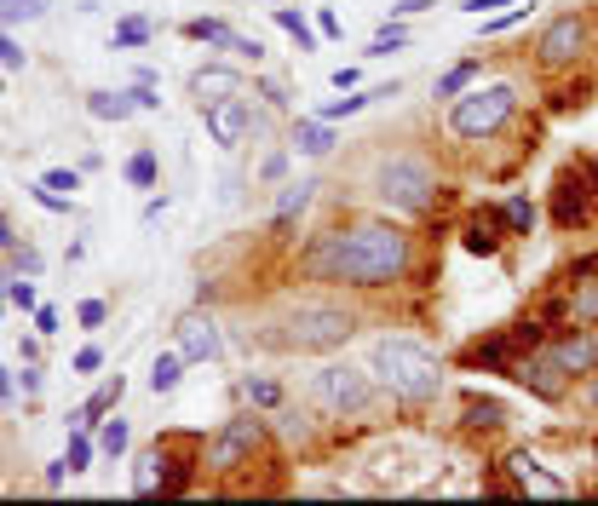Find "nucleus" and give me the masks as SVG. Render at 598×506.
<instances>
[{
  "label": "nucleus",
  "mask_w": 598,
  "mask_h": 506,
  "mask_svg": "<svg viewBox=\"0 0 598 506\" xmlns=\"http://www.w3.org/2000/svg\"><path fill=\"white\" fill-rule=\"evenodd\" d=\"M305 271L322 276V282H345V288H391L409 271V230L386 225V219L328 230L311 248Z\"/></svg>",
  "instance_id": "obj_1"
},
{
  "label": "nucleus",
  "mask_w": 598,
  "mask_h": 506,
  "mask_svg": "<svg viewBox=\"0 0 598 506\" xmlns=\"http://www.w3.org/2000/svg\"><path fill=\"white\" fill-rule=\"evenodd\" d=\"M368 374L380 380V391H391L397 403H432L443 391V363L432 345L409 340V334H380L368 345Z\"/></svg>",
  "instance_id": "obj_2"
},
{
  "label": "nucleus",
  "mask_w": 598,
  "mask_h": 506,
  "mask_svg": "<svg viewBox=\"0 0 598 506\" xmlns=\"http://www.w3.org/2000/svg\"><path fill=\"white\" fill-rule=\"evenodd\" d=\"M357 334V311L351 305H334V299H299L282 311L271 340L282 351H334Z\"/></svg>",
  "instance_id": "obj_3"
},
{
  "label": "nucleus",
  "mask_w": 598,
  "mask_h": 506,
  "mask_svg": "<svg viewBox=\"0 0 598 506\" xmlns=\"http://www.w3.org/2000/svg\"><path fill=\"white\" fill-rule=\"evenodd\" d=\"M311 397H317L328 414L368 420V414L380 409V380H374L363 363H322L317 374H311Z\"/></svg>",
  "instance_id": "obj_4"
},
{
  "label": "nucleus",
  "mask_w": 598,
  "mask_h": 506,
  "mask_svg": "<svg viewBox=\"0 0 598 506\" xmlns=\"http://www.w3.org/2000/svg\"><path fill=\"white\" fill-rule=\"evenodd\" d=\"M518 115V87L512 81H489V87H466L449 104V133L455 138H495Z\"/></svg>",
  "instance_id": "obj_5"
},
{
  "label": "nucleus",
  "mask_w": 598,
  "mask_h": 506,
  "mask_svg": "<svg viewBox=\"0 0 598 506\" xmlns=\"http://www.w3.org/2000/svg\"><path fill=\"white\" fill-rule=\"evenodd\" d=\"M432 190H437V179L420 156H386L374 167V202L391 207V213H426Z\"/></svg>",
  "instance_id": "obj_6"
},
{
  "label": "nucleus",
  "mask_w": 598,
  "mask_h": 506,
  "mask_svg": "<svg viewBox=\"0 0 598 506\" xmlns=\"http://www.w3.org/2000/svg\"><path fill=\"white\" fill-rule=\"evenodd\" d=\"M265 443V420L259 414H236V420H225L219 432H213V443H207V466L213 472H236V466H248L253 449Z\"/></svg>",
  "instance_id": "obj_7"
},
{
  "label": "nucleus",
  "mask_w": 598,
  "mask_h": 506,
  "mask_svg": "<svg viewBox=\"0 0 598 506\" xmlns=\"http://www.w3.org/2000/svg\"><path fill=\"white\" fill-rule=\"evenodd\" d=\"M426 472V455L414 443H380L368 455V489H391V495H409Z\"/></svg>",
  "instance_id": "obj_8"
},
{
  "label": "nucleus",
  "mask_w": 598,
  "mask_h": 506,
  "mask_svg": "<svg viewBox=\"0 0 598 506\" xmlns=\"http://www.w3.org/2000/svg\"><path fill=\"white\" fill-rule=\"evenodd\" d=\"M587 52V18L581 12H564V18H552L547 29H541V41H535V58L547 69H564V64H575Z\"/></svg>",
  "instance_id": "obj_9"
},
{
  "label": "nucleus",
  "mask_w": 598,
  "mask_h": 506,
  "mask_svg": "<svg viewBox=\"0 0 598 506\" xmlns=\"http://www.w3.org/2000/svg\"><path fill=\"white\" fill-rule=\"evenodd\" d=\"M202 121H207V138H213L219 150H236V144L253 133V98L248 92H236V98L202 104Z\"/></svg>",
  "instance_id": "obj_10"
},
{
  "label": "nucleus",
  "mask_w": 598,
  "mask_h": 506,
  "mask_svg": "<svg viewBox=\"0 0 598 506\" xmlns=\"http://www.w3.org/2000/svg\"><path fill=\"white\" fill-rule=\"evenodd\" d=\"M512 380L529 386L541 403H564V391H570V374L558 368V357H552V351H535V345H529V357L512 363Z\"/></svg>",
  "instance_id": "obj_11"
},
{
  "label": "nucleus",
  "mask_w": 598,
  "mask_h": 506,
  "mask_svg": "<svg viewBox=\"0 0 598 506\" xmlns=\"http://www.w3.org/2000/svg\"><path fill=\"white\" fill-rule=\"evenodd\" d=\"M173 334H179L184 363H219V357H225V334H219V322L207 317V311H184Z\"/></svg>",
  "instance_id": "obj_12"
},
{
  "label": "nucleus",
  "mask_w": 598,
  "mask_h": 506,
  "mask_svg": "<svg viewBox=\"0 0 598 506\" xmlns=\"http://www.w3.org/2000/svg\"><path fill=\"white\" fill-rule=\"evenodd\" d=\"M506 472L518 483V495H535V501H564V495H570V483L558 478V472H547V460H535L529 449H512V455H506Z\"/></svg>",
  "instance_id": "obj_13"
},
{
  "label": "nucleus",
  "mask_w": 598,
  "mask_h": 506,
  "mask_svg": "<svg viewBox=\"0 0 598 506\" xmlns=\"http://www.w3.org/2000/svg\"><path fill=\"white\" fill-rule=\"evenodd\" d=\"M547 351L558 357V368H564L570 380H587V374L598 368V340H593V334H581V328H575V334H564V340H552Z\"/></svg>",
  "instance_id": "obj_14"
},
{
  "label": "nucleus",
  "mask_w": 598,
  "mask_h": 506,
  "mask_svg": "<svg viewBox=\"0 0 598 506\" xmlns=\"http://www.w3.org/2000/svg\"><path fill=\"white\" fill-rule=\"evenodd\" d=\"M236 92H248V87H242V75L230 64H207L190 75V98L196 104H219V98H236Z\"/></svg>",
  "instance_id": "obj_15"
},
{
  "label": "nucleus",
  "mask_w": 598,
  "mask_h": 506,
  "mask_svg": "<svg viewBox=\"0 0 598 506\" xmlns=\"http://www.w3.org/2000/svg\"><path fill=\"white\" fill-rule=\"evenodd\" d=\"M121 391H127V380H121V374H115V380H104V386L92 391L81 409H69V426H92V420H104V414L121 403Z\"/></svg>",
  "instance_id": "obj_16"
},
{
  "label": "nucleus",
  "mask_w": 598,
  "mask_h": 506,
  "mask_svg": "<svg viewBox=\"0 0 598 506\" xmlns=\"http://www.w3.org/2000/svg\"><path fill=\"white\" fill-rule=\"evenodd\" d=\"M311 190H317V184L299 179V184H288V190L276 196V236H288V230H294V219L311 207Z\"/></svg>",
  "instance_id": "obj_17"
},
{
  "label": "nucleus",
  "mask_w": 598,
  "mask_h": 506,
  "mask_svg": "<svg viewBox=\"0 0 598 506\" xmlns=\"http://www.w3.org/2000/svg\"><path fill=\"white\" fill-rule=\"evenodd\" d=\"M501 219H495V213H472V219H466V248L472 253H501Z\"/></svg>",
  "instance_id": "obj_18"
},
{
  "label": "nucleus",
  "mask_w": 598,
  "mask_h": 506,
  "mask_svg": "<svg viewBox=\"0 0 598 506\" xmlns=\"http://www.w3.org/2000/svg\"><path fill=\"white\" fill-rule=\"evenodd\" d=\"M179 380H184L179 345H173V351H156V363H150V391H156V397H167V391H179Z\"/></svg>",
  "instance_id": "obj_19"
},
{
  "label": "nucleus",
  "mask_w": 598,
  "mask_h": 506,
  "mask_svg": "<svg viewBox=\"0 0 598 506\" xmlns=\"http://www.w3.org/2000/svg\"><path fill=\"white\" fill-rule=\"evenodd\" d=\"M161 466H167V460H161V443H156V449H138V455H133V495H156V489H161Z\"/></svg>",
  "instance_id": "obj_20"
},
{
  "label": "nucleus",
  "mask_w": 598,
  "mask_h": 506,
  "mask_svg": "<svg viewBox=\"0 0 598 506\" xmlns=\"http://www.w3.org/2000/svg\"><path fill=\"white\" fill-rule=\"evenodd\" d=\"M294 150L299 156H328L334 150V133H328V121H294Z\"/></svg>",
  "instance_id": "obj_21"
},
{
  "label": "nucleus",
  "mask_w": 598,
  "mask_h": 506,
  "mask_svg": "<svg viewBox=\"0 0 598 506\" xmlns=\"http://www.w3.org/2000/svg\"><path fill=\"white\" fill-rule=\"evenodd\" d=\"M466 426H472V432H495V426H506V403L501 397H466Z\"/></svg>",
  "instance_id": "obj_22"
},
{
  "label": "nucleus",
  "mask_w": 598,
  "mask_h": 506,
  "mask_svg": "<svg viewBox=\"0 0 598 506\" xmlns=\"http://www.w3.org/2000/svg\"><path fill=\"white\" fill-rule=\"evenodd\" d=\"M184 41L225 46V52H230V41H236V29H230V23H219V18H190V23H184Z\"/></svg>",
  "instance_id": "obj_23"
},
{
  "label": "nucleus",
  "mask_w": 598,
  "mask_h": 506,
  "mask_svg": "<svg viewBox=\"0 0 598 506\" xmlns=\"http://www.w3.org/2000/svg\"><path fill=\"white\" fill-rule=\"evenodd\" d=\"M87 110L98 121H127L133 115V92H87Z\"/></svg>",
  "instance_id": "obj_24"
},
{
  "label": "nucleus",
  "mask_w": 598,
  "mask_h": 506,
  "mask_svg": "<svg viewBox=\"0 0 598 506\" xmlns=\"http://www.w3.org/2000/svg\"><path fill=\"white\" fill-rule=\"evenodd\" d=\"M478 75H483V64H478V58H466V64H455L449 75H443V81H437V98H460V92L472 87Z\"/></svg>",
  "instance_id": "obj_25"
},
{
  "label": "nucleus",
  "mask_w": 598,
  "mask_h": 506,
  "mask_svg": "<svg viewBox=\"0 0 598 506\" xmlns=\"http://www.w3.org/2000/svg\"><path fill=\"white\" fill-rule=\"evenodd\" d=\"M501 219H506V230H512V236H529V230H535V202H529V196H506Z\"/></svg>",
  "instance_id": "obj_26"
},
{
  "label": "nucleus",
  "mask_w": 598,
  "mask_h": 506,
  "mask_svg": "<svg viewBox=\"0 0 598 506\" xmlns=\"http://www.w3.org/2000/svg\"><path fill=\"white\" fill-rule=\"evenodd\" d=\"M52 0H0V29L6 23H41Z\"/></svg>",
  "instance_id": "obj_27"
},
{
  "label": "nucleus",
  "mask_w": 598,
  "mask_h": 506,
  "mask_svg": "<svg viewBox=\"0 0 598 506\" xmlns=\"http://www.w3.org/2000/svg\"><path fill=\"white\" fill-rule=\"evenodd\" d=\"M276 23H282V29H288V35L299 41V52H317V29H311V23L299 18L294 6H276Z\"/></svg>",
  "instance_id": "obj_28"
},
{
  "label": "nucleus",
  "mask_w": 598,
  "mask_h": 506,
  "mask_svg": "<svg viewBox=\"0 0 598 506\" xmlns=\"http://www.w3.org/2000/svg\"><path fill=\"white\" fill-rule=\"evenodd\" d=\"M127 443H133V426H127L121 414H115V420H104V432H98V449L115 460V455H127Z\"/></svg>",
  "instance_id": "obj_29"
},
{
  "label": "nucleus",
  "mask_w": 598,
  "mask_h": 506,
  "mask_svg": "<svg viewBox=\"0 0 598 506\" xmlns=\"http://www.w3.org/2000/svg\"><path fill=\"white\" fill-rule=\"evenodd\" d=\"M242 397H248V403H259V409H276V403H282V386H276V380H265V374H248V380H242Z\"/></svg>",
  "instance_id": "obj_30"
},
{
  "label": "nucleus",
  "mask_w": 598,
  "mask_h": 506,
  "mask_svg": "<svg viewBox=\"0 0 598 506\" xmlns=\"http://www.w3.org/2000/svg\"><path fill=\"white\" fill-rule=\"evenodd\" d=\"M64 460H69V478H75V472H87V460H92L87 426H69V449H64Z\"/></svg>",
  "instance_id": "obj_31"
},
{
  "label": "nucleus",
  "mask_w": 598,
  "mask_h": 506,
  "mask_svg": "<svg viewBox=\"0 0 598 506\" xmlns=\"http://www.w3.org/2000/svg\"><path fill=\"white\" fill-rule=\"evenodd\" d=\"M144 41H150V23L144 18H121L110 35V46H144Z\"/></svg>",
  "instance_id": "obj_32"
},
{
  "label": "nucleus",
  "mask_w": 598,
  "mask_h": 506,
  "mask_svg": "<svg viewBox=\"0 0 598 506\" xmlns=\"http://www.w3.org/2000/svg\"><path fill=\"white\" fill-rule=\"evenodd\" d=\"M397 46H409V29H380V35L368 41V52H363V58H391Z\"/></svg>",
  "instance_id": "obj_33"
},
{
  "label": "nucleus",
  "mask_w": 598,
  "mask_h": 506,
  "mask_svg": "<svg viewBox=\"0 0 598 506\" xmlns=\"http://www.w3.org/2000/svg\"><path fill=\"white\" fill-rule=\"evenodd\" d=\"M127 184H138V190L156 184V156H150V150H138V156L127 161Z\"/></svg>",
  "instance_id": "obj_34"
},
{
  "label": "nucleus",
  "mask_w": 598,
  "mask_h": 506,
  "mask_svg": "<svg viewBox=\"0 0 598 506\" xmlns=\"http://www.w3.org/2000/svg\"><path fill=\"white\" fill-rule=\"evenodd\" d=\"M598 317V282H575V322Z\"/></svg>",
  "instance_id": "obj_35"
},
{
  "label": "nucleus",
  "mask_w": 598,
  "mask_h": 506,
  "mask_svg": "<svg viewBox=\"0 0 598 506\" xmlns=\"http://www.w3.org/2000/svg\"><path fill=\"white\" fill-rule=\"evenodd\" d=\"M529 18V6H512V12H495V18L483 23V35H506V29H518Z\"/></svg>",
  "instance_id": "obj_36"
},
{
  "label": "nucleus",
  "mask_w": 598,
  "mask_h": 506,
  "mask_svg": "<svg viewBox=\"0 0 598 506\" xmlns=\"http://www.w3.org/2000/svg\"><path fill=\"white\" fill-rule=\"evenodd\" d=\"M133 110H161V92H156L150 75H138V81H133Z\"/></svg>",
  "instance_id": "obj_37"
},
{
  "label": "nucleus",
  "mask_w": 598,
  "mask_h": 506,
  "mask_svg": "<svg viewBox=\"0 0 598 506\" xmlns=\"http://www.w3.org/2000/svg\"><path fill=\"white\" fill-rule=\"evenodd\" d=\"M253 92H259L271 110H288V87H282V81H253Z\"/></svg>",
  "instance_id": "obj_38"
},
{
  "label": "nucleus",
  "mask_w": 598,
  "mask_h": 506,
  "mask_svg": "<svg viewBox=\"0 0 598 506\" xmlns=\"http://www.w3.org/2000/svg\"><path fill=\"white\" fill-rule=\"evenodd\" d=\"M6 305H18V311H35V282H12V288H6Z\"/></svg>",
  "instance_id": "obj_39"
},
{
  "label": "nucleus",
  "mask_w": 598,
  "mask_h": 506,
  "mask_svg": "<svg viewBox=\"0 0 598 506\" xmlns=\"http://www.w3.org/2000/svg\"><path fill=\"white\" fill-rule=\"evenodd\" d=\"M46 184H52L58 196H69V190H81V173H69V167H52V173H46Z\"/></svg>",
  "instance_id": "obj_40"
},
{
  "label": "nucleus",
  "mask_w": 598,
  "mask_h": 506,
  "mask_svg": "<svg viewBox=\"0 0 598 506\" xmlns=\"http://www.w3.org/2000/svg\"><path fill=\"white\" fill-rule=\"evenodd\" d=\"M0 69H23V46L0 29Z\"/></svg>",
  "instance_id": "obj_41"
},
{
  "label": "nucleus",
  "mask_w": 598,
  "mask_h": 506,
  "mask_svg": "<svg viewBox=\"0 0 598 506\" xmlns=\"http://www.w3.org/2000/svg\"><path fill=\"white\" fill-rule=\"evenodd\" d=\"M98 363H104L98 345H81V351H75V374H98Z\"/></svg>",
  "instance_id": "obj_42"
},
{
  "label": "nucleus",
  "mask_w": 598,
  "mask_h": 506,
  "mask_svg": "<svg viewBox=\"0 0 598 506\" xmlns=\"http://www.w3.org/2000/svg\"><path fill=\"white\" fill-rule=\"evenodd\" d=\"M230 52H236V58H253V64L265 58V46H259V41H248V35H236V41H230Z\"/></svg>",
  "instance_id": "obj_43"
},
{
  "label": "nucleus",
  "mask_w": 598,
  "mask_h": 506,
  "mask_svg": "<svg viewBox=\"0 0 598 506\" xmlns=\"http://www.w3.org/2000/svg\"><path fill=\"white\" fill-rule=\"evenodd\" d=\"M75 317H81V328H98V322H104V299H87Z\"/></svg>",
  "instance_id": "obj_44"
},
{
  "label": "nucleus",
  "mask_w": 598,
  "mask_h": 506,
  "mask_svg": "<svg viewBox=\"0 0 598 506\" xmlns=\"http://www.w3.org/2000/svg\"><path fill=\"white\" fill-rule=\"evenodd\" d=\"M35 334H58V311L52 305H35Z\"/></svg>",
  "instance_id": "obj_45"
},
{
  "label": "nucleus",
  "mask_w": 598,
  "mask_h": 506,
  "mask_svg": "<svg viewBox=\"0 0 598 506\" xmlns=\"http://www.w3.org/2000/svg\"><path fill=\"white\" fill-rule=\"evenodd\" d=\"M64 478H69V460L58 455L52 466H46V489H64Z\"/></svg>",
  "instance_id": "obj_46"
},
{
  "label": "nucleus",
  "mask_w": 598,
  "mask_h": 506,
  "mask_svg": "<svg viewBox=\"0 0 598 506\" xmlns=\"http://www.w3.org/2000/svg\"><path fill=\"white\" fill-rule=\"evenodd\" d=\"M426 6H432V0H397V6H391V18H420Z\"/></svg>",
  "instance_id": "obj_47"
},
{
  "label": "nucleus",
  "mask_w": 598,
  "mask_h": 506,
  "mask_svg": "<svg viewBox=\"0 0 598 506\" xmlns=\"http://www.w3.org/2000/svg\"><path fill=\"white\" fill-rule=\"evenodd\" d=\"M18 271H23V276H41V253H35V248H18Z\"/></svg>",
  "instance_id": "obj_48"
},
{
  "label": "nucleus",
  "mask_w": 598,
  "mask_h": 506,
  "mask_svg": "<svg viewBox=\"0 0 598 506\" xmlns=\"http://www.w3.org/2000/svg\"><path fill=\"white\" fill-rule=\"evenodd\" d=\"M495 6H512V0H460V12H478V18L483 12H495Z\"/></svg>",
  "instance_id": "obj_49"
},
{
  "label": "nucleus",
  "mask_w": 598,
  "mask_h": 506,
  "mask_svg": "<svg viewBox=\"0 0 598 506\" xmlns=\"http://www.w3.org/2000/svg\"><path fill=\"white\" fill-rule=\"evenodd\" d=\"M317 35H340V18H334L328 6H322V12H317Z\"/></svg>",
  "instance_id": "obj_50"
},
{
  "label": "nucleus",
  "mask_w": 598,
  "mask_h": 506,
  "mask_svg": "<svg viewBox=\"0 0 598 506\" xmlns=\"http://www.w3.org/2000/svg\"><path fill=\"white\" fill-rule=\"evenodd\" d=\"M334 87H340V92H351V87H357V69H351V64H340V69H334Z\"/></svg>",
  "instance_id": "obj_51"
},
{
  "label": "nucleus",
  "mask_w": 598,
  "mask_h": 506,
  "mask_svg": "<svg viewBox=\"0 0 598 506\" xmlns=\"http://www.w3.org/2000/svg\"><path fill=\"white\" fill-rule=\"evenodd\" d=\"M18 386H23V397H35V391H41V368H23Z\"/></svg>",
  "instance_id": "obj_52"
},
{
  "label": "nucleus",
  "mask_w": 598,
  "mask_h": 506,
  "mask_svg": "<svg viewBox=\"0 0 598 506\" xmlns=\"http://www.w3.org/2000/svg\"><path fill=\"white\" fill-rule=\"evenodd\" d=\"M259 173H265V179H282V173H288V156H271L265 167H259Z\"/></svg>",
  "instance_id": "obj_53"
},
{
  "label": "nucleus",
  "mask_w": 598,
  "mask_h": 506,
  "mask_svg": "<svg viewBox=\"0 0 598 506\" xmlns=\"http://www.w3.org/2000/svg\"><path fill=\"white\" fill-rule=\"evenodd\" d=\"M0 397H18V380H12V368H0Z\"/></svg>",
  "instance_id": "obj_54"
},
{
  "label": "nucleus",
  "mask_w": 598,
  "mask_h": 506,
  "mask_svg": "<svg viewBox=\"0 0 598 506\" xmlns=\"http://www.w3.org/2000/svg\"><path fill=\"white\" fill-rule=\"evenodd\" d=\"M0 248H18V236H12V225H6V213H0Z\"/></svg>",
  "instance_id": "obj_55"
},
{
  "label": "nucleus",
  "mask_w": 598,
  "mask_h": 506,
  "mask_svg": "<svg viewBox=\"0 0 598 506\" xmlns=\"http://www.w3.org/2000/svg\"><path fill=\"white\" fill-rule=\"evenodd\" d=\"M575 276H598V253H593V259H581V265H575Z\"/></svg>",
  "instance_id": "obj_56"
},
{
  "label": "nucleus",
  "mask_w": 598,
  "mask_h": 506,
  "mask_svg": "<svg viewBox=\"0 0 598 506\" xmlns=\"http://www.w3.org/2000/svg\"><path fill=\"white\" fill-rule=\"evenodd\" d=\"M587 403H593V409H598V368H593V374H587Z\"/></svg>",
  "instance_id": "obj_57"
},
{
  "label": "nucleus",
  "mask_w": 598,
  "mask_h": 506,
  "mask_svg": "<svg viewBox=\"0 0 598 506\" xmlns=\"http://www.w3.org/2000/svg\"><path fill=\"white\" fill-rule=\"evenodd\" d=\"M0 311H6V288H0Z\"/></svg>",
  "instance_id": "obj_58"
},
{
  "label": "nucleus",
  "mask_w": 598,
  "mask_h": 506,
  "mask_svg": "<svg viewBox=\"0 0 598 506\" xmlns=\"http://www.w3.org/2000/svg\"><path fill=\"white\" fill-rule=\"evenodd\" d=\"M0 87H6V69H0Z\"/></svg>",
  "instance_id": "obj_59"
}]
</instances>
